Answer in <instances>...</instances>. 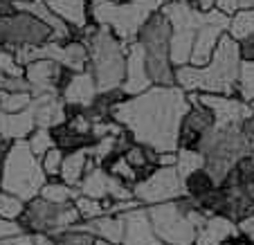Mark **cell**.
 Returning <instances> with one entry per match:
<instances>
[{
  "instance_id": "obj_8",
  "label": "cell",
  "mask_w": 254,
  "mask_h": 245,
  "mask_svg": "<svg viewBox=\"0 0 254 245\" xmlns=\"http://www.w3.org/2000/svg\"><path fill=\"white\" fill-rule=\"evenodd\" d=\"M191 198L183 196L176 200L146 205V214L153 225V232L162 243L169 245H193L196 241V225L189 218Z\"/></svg>"
},
{
  "instance_id": "obj_49",
  "label": "cell",
  "mask_w": 254,
  "mask_h": 245,
  "mask_svg": "<svg viewBox=\"0 0 254 245\" xmlns=\"http://www.w3.org/2000/svg\"><path fill=\"white\" fill-rule=\"evenodd\" d=\"M250 158H252V162H254V135H252V149H250Z\"/></svg>"
},
{
  "instance_id": "obj_20",
  "label": "cell",
  "mask_w": 254,
  "mask_h": 245,
  "mask_svg": "<svg viewBox=\"0 0 254 245\" xmlns=\"http://www.w3.org/2000/svg\"><path fill=\"white\" fill-rule=\"evenodd\" d=\"M74 227L79 230L90 232L92 236L104 241H111V243L120 245L122 236H124V216L122 214H101L97 218H90V221H79L74 223Z\"/></svg>"
},
{
  "instance_id": "obj_52",
  "label": "cell",
  "mask_w": 254,
  "mask_h": 245,
  "mask_svg": "<svg viewBox=\"0 0 254 245\" xmlns=\"http://www.w3.org/2000/svg\"><path fill=\"white\" fill-rule=\"evenodd\" d=\"M115 2H128V0H115Z\"/></svg>"
},
{
  "instance_id": "obj_54",
  "label": "cell",
  "mask_w": 254,
  "mask_h": 245,
  "mask_svg": "<svg viewBox=\"0 0 254 245\" xmlns=\"http://www.w3.org/2000/svg\"><path fill=\"white\" fill-rule=\"evenodd\" d=\"M7 2H14V0H7Z\"/></svg>"
},
{
  "instance_id": "obj_13",
  "label": "cell",
  "mask_w": 254,
  "mask_h": 245,
  "mask_svg": "<svg viewBox=\"0 0 254 245\" xmlns=\"http://www.w3.org/2000/svg\"><path fill=\"white\" fill-rule=\"evenodd\" d=\"M189 97V111L185 113L183 122H180V130H178V149H196L200 137L214 126V115L211 111L200 104L198 92H187Z\"/></svg>"
},
{
  "instance_id": "obj_2",
  "label": "cell",
  "mask_w": 254,
  "mask_h": 245,
  "mask_svg": "<svg viewBox=\"0 0 254 245\" xmlns=\"http://www.w3.org/2000/svg\"><path fill=\"white\" fill-rule=\"evenodd\" d=\"M241 54L239 43L230 34H223L209 61L205 65H176V86L185 92H214V95H236Z\"/></svg>"
},
{
  "instance_id": "obj_48",
  "label": "cell",
  "mask_w": 254,
  "mask_h": 245,
  "mask_svg": "<svg viewBox=\"0 0 254 245\" xmlns=\"http://www.w3.org/2000/svg\"><path fill=\"white\" fill-rule=\"evenodd\" d=\"M11 11H16L14 2H7V0H0V16H7V14H11Z\"/></svg>"
},
{
  "instance_id": "obj_34",
  "label": "cell",
  "mask_w": 254,
  "mask_h": 245,
  "mask_svg": "<svg viewBox=\"0 0 254 245\" xmlns=\"http://www.w3.org/2000/svg\"><path fill=\"white\" fill-rule=\"evenodd\" d=\"M23 209H25V200H20L18 196L0 189V218L18 221V216L23 214Z\"/></svg>"
},
{
  "instance_id": "obj_28",
  "label": "cell",
  "mask_w": 254,
  "mask_h": 245,
  "mask_svg": "<svg viewBox=\"0 0 254 245\" xmlns=\"http://www.w3.org/2000/svg\"><path fill=\"white\" fill-rule=\"evenodd\" d=\"M39 196L45 198V200H50V202L65 205V202H74V198L79 196V189L70 187V184H65L59 178H48V183L41 187Z\"/></svg>"
},
{
  "instance_id": "obj_41",
  "label": "cell",
  "mask_w": 254,
  "mask_h": 245,
  "mask_svg": "<svg viewBox=\"0 0 254 245\" xmlns=\"http://www.w3.org/2000/svg\"><path fill=\"white\" fill-rule=\"evenodd\" d=\"M25 232L23 227L18 225V221H7V218H0V241L7 239V236H14Z\"/></svg>"
},
{
  "instance_id": "obj_1",
  "label": "cell",
  "mask_w": 254,
  "mask_h": 245,
  "mask_svg": "<svg viewBox=\"0 0 254 245\" xmlns=\"http://www.w3.org/2000/svg\"><path fill=\"white\" fill-rule=\"evenodd\" d=\"M189 97L180 86H151L133 97H124L113 106L111 117L137 144L153 151H178V130L185 113L189 111Z\"/></svg>"
},
{
  "instance_id": "obj_10",
  "label": "cell",
  "mask_w": 254,
  "mask_h": 245,
  "mask_svg": "<svg viewBox=\"0 0 254 245\" xmlns=\"http://www.w3.org/2000/svg\"><path fill=\"white\" fill-rule=\"evenodd\" d=\"M52 39V27L27 11L16 9L7 16H0V50L18 52L25 48H39Z\"/></svg>"
},
{
  "instance_id": "obj_33",
  "label": "cell",
  "mask_w": 254,
  "mask_h": 245,
  "mask_svg": "<svg viewBox=\"0 0 254 245\" xmlns=\"http://www.w3.org/2000/svg\"><path fill=\"white\" fill-rule=\"evenodd\" d=\"M32 104V92H7L0 90V111L18 113Z\"/></svg>"
},
{
  "instance_id": "obj_23",
  "label": "cell",
  "mask_w": 254,
  "mask_h": 245,
  "mask_svg": "<svg viewBox=\"0 0 254 245\" xmlns=\"http://www.w3.org/2000/svg\"><path fill=\"white\" fill-rule=\"evenodd\" d=\"M239 230L234 221H230L227 216H221V214H211L207 218V223L196 232V241L193 245H223V241L230 234Z\"/></svg>"
},
{
  "instance_id": "obj_31",
  "label": "cell",
  "mask_w": 254,
  "mask_h": 245,
  "mask_svg": "<svg viewBox=\"0 0 254 245\" xmlns=\"http://www.w3.org/2000/svg\"><path fill=\"white\" fill-rule=\"evenodd\" d=\"M216 184L211 183V178L205 173V169H196L193 173H189L185 178V189H187V196H191L193 200H200L205 193H209Z\"/></svg>"
},
{
  "instance_id": "obj_29",
  "label": "cell",
  "mask_w": 254,
  "mask_h": 245,
  "mask_svg": "<svg viewBox=\"0 0 254 245\" xmlns=\"http://www.w3.org/2000/svg\"><path fill=\"white\" fill-rule=\"evenodd\" d=\"M205 158H202L200 151L196 149H178L176 151V171L180 178H187L189 173H193L196 169H202Z\"/></svg>"
},
{
  "instance_id": "obj_40",
  "label": "cell",
  "mask_w": 254,
  "mask_h": 245,
  "mask_svg": "<svg viewBox=\"0 0 254 245\" xmlns=\"http://www.w3.org/2000/svg\"><path fill=\"white\" fill-rule=\"evenodd\" d=\"M239 43V54H241V61H254V34L245 36V39L236 41Z\"/></svg>"
},
{
  "instance_id": "obj_9",
  "label": "cell",
  "mask_w": 254,
  "mask_h": 245,
  "mask_svg": "<svg viewBox=\"0 0 254 245\" xmlns=\"http://www.w3.org/2000/svg\"><path fill=\"white\" fill-rule=\"evenodd\" d=\"M81 221L74 202H50L41 196H34L32 200L25 202L23 214L18 216V225L29 234L43 232V234H52V232L65 230V227L74 225Z\"/></svg>"
},
{
  "instance_id": "obj_43",
  "label": "cell",
  "mask_w": 254,
  "mask_h": 245,
  "mask_svg": "<svg viewBox=\"0 0 254 245\" xmlns=\"http://www.w3.org/2000/svg\"><path fill=\"white\" fill-rule=\"evenodd\" d=\"M158 167H176V151L158 153Z\"/></svg>"
},
{
  "instance_id": "obj_45",
  "label": "cell",
  "mask_w": 254,
  "mask_h": 245,
  "mask_svg": "<svg viewBox=\"0 0 254 245\" xmlns=\"http://www.w3.org/2000/svg\"><path fill=\"white\" fill-rule=\"evenodd\" d=\"M32 245H54V241H52V236L50 234L36 232V234H32Z\"/></svg>"
},
{
  "instance_id": "obj_17",
  "label": "cell",
  "mask_w": 254,
  "mask_h": 245,
  "mask_svg": "<svg viewBox=\"0 0 254 245\" xmlns=\"http://www.w3.org/2000/svg\"><path fill=\"white\" fill-rule=\"evenodd\" d=\"M29 108L34 113L36 126H41V128H54L67 120L61 92H36V95H32Z\"/></svg>"
},
{
  "instance_id": "obj_46",
  "label": "cell",
  "mask_w": 254,
  "mask_h": 245,
  "mask_svg": "<svg viewBox=\"0 0 254 245\" xmlns=\"http://www.w3.org/2000/svg\"><path fill=\"white\" fill-rule=\"evenodd\" d=\"M193 7H198V9H202V11H207V9H211V7L216 5V0H189Z\"/></svg>"
},
{
  "instance_id": "obj_11",
  "label": "cell",
  "mask_w": 254,
  "mask_h": 245,
  "mask_svg": "<svg viewBox=\"0 0 254 245\" xmlns=\"http://www.w3.org/2000/svg\"><path fill=\"white\" fill-rule=\"evenodd\" d=\"M130 189H133V198L144 207L187 196L185 180L178 176L176 167H155L149 176L139 178Z\"/></svg>"
},
{
  "instance_id": "obj_5",
  "label": "cell",
  "mask_w": 254,
  "mask_h": 245,
  "mask_svg": "<svg viewBox=\"0 0 254 245\" xmlns=\"http://www.w3.org/2000/svg\"><path fill=\"white\" fill-rule=\"evenodd\" d=\"M146 61V72L155 86H173L176 83V65L171 63V23L162 14V9H155L149 18L142 23L137 32V39Z\"/></svg>"
},
{
  "instance_id": "obj_4",
  "label": "cell",
  "mask_w": 254,
  "mask_h": 245,
  "mask_svg": "<svg viewBox=\"0 0 254 245\" xmlns=\"http://www.w3.org/2000/svg\"><path fill=\"white\" fill-rule=\"evenodd\" d=\"M81 41L88 50V72L97 83V90H115L124 81L126 45L104 25L90 23L81 32Z\"/></svg>"
},
{
  "instance_id": "obj_36",
  "label": "cell",
  "mask_w": 254,
  "mask_h": 245,
  "mask_svg": "<svg viewBox=\"0 0 254 245\" xmlns=\"http://www.w3.org/2000/svg\"><path fill=\"white\" fill-rule=\"evenodd\" d=\"M74 207H77V212H79V216H81V221H90V218H97V216H101V214H106L101 200L81 196V193L74 198Z\"/></svg>"
},
{
  "instance_id": "obj_7",
  "label": "cell",
  "mask_w": 254,
  "mask_h": 245,
  "mask_svg": "<svg viewBox=\"0 0 254 245\" xmlns=\"http://www.w3.org/2000/svg\"><path fill=\"white\" fill-rule=\"evenodd\" d=\"M88 14H90V23L104 25L108 27L117 39L128 48L142 27V23L149 18L153 11L146 5L137 2V0H128V2H115V0H88Z\"/></svg>"
},
{
  "instance_id": "obj_12",
  "label": "cell",
  "mask_w": 254,
  "mask_h": 245,
  "mask_svg": "<svg viewBox=\"0 0 254 245\" xmlns=\"http://www.w3.org/2000/svg\"><path fill=\"white\" fill-rule=\"evenodd\" d=\"M70 77V67L61 65L52 59H36V61H29L25 65V79L29 83L32 95H36V92H61Z\"/></svg>"
},
{
  "instance_id": "obj_18",
  "label": "cell",
  "mask_w": 254,
  "mask_h": 245,
  "mask_svg": "<svg viewBox=\"0 0 254 245\" xmlns=\"http://www.w3.org/2000/svg\"><path fill=\"white\" fill-rule=\"evenodd\" d=\"M97 92L99 90H97V83L92 79V74L88 70H81V72H72V77L67 79V83L61 90V99L65 106L86 108L92 104Z\"/></svg>"
},
{
  "instance_id": "obj_44",
  "label": "cell",
  "mask_w": 254,
  "mask_h": 245,
  "mask_svg": "<svg viewBox=\"0 0 254 245\" xmlns=\"http://www.w3.org/2000/svg\"><path fill=\"white\" fill-rule=\"evenodd\" d=\"M236 225H239V230H241V232H245V234L250 236V241L254 243V218L250 216V218H245V221L236 223Z\"/></svg>"
},
{
  "instance_id": "obj_35",
  "label": "cell",
  "mask_w": 254,
  "mask_h": 245,
  "mask_svg": "<svg viewBox=\"0 0 254 245\" xmlns=\"http://www.w3.org/2000/svg\"><path fill=\"white\" fill-rule=\"evenodd\" d=\"M27 144H29V149H32V153L34 155H43L48 149H52L54 146V137H52V130L50 128H41V126H36V128L29 133V137H27Z\"/></svg>"
},
{
  "instance_id": "obj_14",
  "label": "cell",
  "mask_w": 254,
  "mask_h": 245,
  "mask_svg": "<svg viewBox=\"0 0 254 245\" xmlns=\"http://www.w3.org/2000/svg\"><path fill=\"white\" fill-rule=\"evenodd\" d=\"M200 104H205L214 115L216 126L239 124L252 117L250 101H243L239 95H214V92H198Z\"/></svg>"
},
{
  "instance_id": "obj_27",
  "label": "cell",
  "mask_w": 254,
  "mask_h": 245,
  "mask_svg": "<svg viewBox=\"0 0 254 245\" xmlns=\"http://www.w3.org/2000/svg\"><path fill=\"white\" fill-rule=\"evenodd\" d=\"M225 32L234 41H241L254 34V7H241L234 14H230V23H227Z\"/></svg>"
},
{
  "instance_id": "obj_42",
  "label": "cell",
  "mask_w": 254,
  "mask_h": 245,
  "mask_svg": "<svg viewBox=\"0 0 254 245\" xmlns=\"http://www.w3.org/2000/svg\"><path fill=\"white\" fill-rule=\"evenodd\" d=\"M216 9L225 11V14H234L236 9H241L243 7V0H216Z\"/></svg>"
},
{
  "instance_id": "obj_50",
  "label": "cell",
  "mask_w": 254,
  "mask_h": 245,
  "mask_svg": "<svg viewBox=\"0 0 254 245\" xmlns=\"http://www.w3.org/2000/svg\"><path fill=\"white\" fill-rule=\"evenodd\" d=\"M243 7H254V0H243Z\"/></svg>"
},
{
  "instance_id": "obj_21",
  "label": "cell",
  "mask_w": 254,
  "mask_h": 245,
  "mask_svg": "<svg viewBox=\"0 0 254 245\" xmlns=\"http://www.w3.org/2000/svg\"><path fill=\"white\" fill-rule=\"evenodd\" d=\"M34 128H36V122H34V113L29 106L18 113L0 111V139L2 142L27 139Z\"/></svg>"
},
{
  "instance_id": "obj_37",
  "label": "cell",
  "mask_w": 254,
  "mask_h": 245,
  "mask_svg": "<svg viewBox=\"0 0 254 245\" xmlns=\"http://www.w3.org/2000/svg\"><path fill=\"white\" fill-rule=\"evenodd\" d=\"M63 155H65V151H61L59 146H52V149H48L41 155V167H43L48 178H59V169H61Z\"/></svg>"
},
{
  "instance_id": "obj_24",
  "label": "cell",
  "mask_w": 254,
  "mask_h": 245,
  "mask_svg": "<svg viewBox=\"0 0 254 245\" xmlns=\"http://www.w3.org/2000/svg\"><path fill=\"white\" fill-rule=\"evenodd\" d=\"M86 164H88V149L67 151V153L63 155L61 169H59V180H63L65 184L77 189L79 183H81V178H83Z\"/></svg>"
},
{
  "instance_id": "obj_15",
  "label": "cell",
  "mask_w": 254,
  "mask_h": 245,
  "mask_svg": "<svg viewBox=\"0 0 254 245\" xmlns=\"http://www.w3.org/2000/svg\"><path fill=\"white\" fill-rule=\"evenodd\" d=\"M153 86L149 72H146V61H144V52L139 48L137 41L128 45L126 50V67H124V81H122V92L126 97H133L137 92H144L146 88Z\"/></svg>"
},
{
  "instance_id": "obj_30",
  "label": "cell",
  "mask_w": 254,
  "mask_h": 245,
  "mask_svg": "<svg viewBox=\"0 0 254 245\" xmlns=\"http://www.w3.org/2000/svg\"><path fill=\"white\" fill-rule=\"evenodd\" d=\"M52 241L54 245H95V236L86 230H79V227L70 225L65 230L52 232Z\"/></svg>"
},
{
  "instance_id": "obj_55",
  "label": "cell",
  "mask_w": 254,
  "mask_h": 245,
  "mask_svg": "<svg viewBox=\"0 0 254 245\" xmlns=\"http://www.w3.org/2000/svg\"><path fill=\"white\" fill-rule=\"evenodd\" d=\"M162 245H169V243H162Z\"/></svg>"
},
{
  "instance_id": "obj_26",
  "label": "cell",
  "mask_w": 254,
  "mask_h": 245,
  "mask_svg": "<svg viewBox=\"0 0 254 245\" xmlns=\"http://www.w3.org/2000/svg\"><path fill=\"white\" fill-rule=\"evenodd\" d=\"M50 130H52V137H54V146H59V149L65 151V153L67 151H74V149H88V146L95 142L92 133H77V130H72L65 122Z\"/></svg>"
},
{
  "instance_id": "obj_47",
  "label": "cell",
  "mask_w": 254,
  "mask_h": 245,
  "mask_svg": "<svg viewBox=\"0 0 254 245\" xmlns=\"http://www.w3.org/2000/svg\"><path fill=\"white\" fill-rule=\"evenodd\" d=\"M9 144L11 142H2V139H0V176H2V164H5V155H7Z\"/></svg>"
},
{
  "instance_id": "obj_22",
  "label": "cell",
  "mask_w": 254,
  "mask_h": 245,
  "mask_svg": "<svg viewBox=\"0 0 254 245\" xmlns=\"http://www.w3.org/2000/svg\"><path fill=\"white\" fill-rule=\"evenodd\" d=\"M45 5L74 32H83L90 25L88 14V0H45Z\"/></svg>"
},
{
  "instance_id": "obj_3",
  "label": "cell",
  "mask_w": 254,
  "mask_h": 245,
  "mask_svg": "<svg viewBox=\"0 0 254 245\" xmlns=\"http://www.w3.org/2000/svg\"><path fill=\"white\" fill-rule=\"evenodd\" d=\"M252 135H254V120L239 122V124L227 126H211L200 142L196 144V151H200L205 158V173L211 178V183L218 187L227 178L236 162L245 155H250L252 149Z\"/></svg>"
},
{
  "instance_id": "obj_25",
  "label": "cell",
  "mask_w": 254,
  "mask_h": 245,
  "mask_svg": "<svg viewBox=\"0 0 254 245\" xmlns=\"http://www.w3.org/2000/svg\"><path fill=\"white\" fill-rule=\"evenodd\" d=\"M124 158L128 160V164L135 169L137 173V180L144 178V176H149L155 167H158V151H153L151 146H144V144H133L124 151Z\"/></svg>"
},
{
  "instance_id": "obj_38",
  "label": "cell",
  "mask_w": 254,
  "mask_h": 245,
  "mask_svg": "<svg viewBox=\"0 0 254 245\" xmlns=\"http://www.w3.org/2000/svg\"><path fill=\"white\" fill-rule=\"evenodd\" d=\"M0 74H9V77H25V67L16 61L14 52H9V50H0Z\"/></svg>"
},
{
  "instance_id": "obj_39",
  "label": "cell",
  "mask_w": 254,
  "mask_h": 245,
  "mask_svg": "<svg viewBox=\"0 0 254 245\" xmlns=\"http://www.w3.org/2000/svg\"><path fill=\"white\" fill-rule=\"evenodd\" d=\"M0 90L7 92H32L29 83L25 77H9V74H0Z\"/></svg>"
},
{
  "instance_id": "obj_32",
  "label": "cell",
  "mask_w": 254,
  "mask_h": 245,
  "mask_svg": "<svg viewBox=\"0 0 254 245\" xmlns=\"http://www.w3.org/2000/svg\"><path fill=\"white\" fill-rule=\"evenodd\" d=\"M236 95L243 101L254 99V61H241L239 79H236Z\"/></svg>"
},
{
  "instance_id": "obj_6",
  "label": "cell",
  "mask_w": 254,
  "mask_h": 245,
  "mask_svg": "<svg viewBox=\"0 0 254 245\" xmlns=\"http://www.w3.org/2000/svg\"><path fill=\"white\" fill-rule=\"evenodd\" d=\"M45 183H48V176L41 167V158L32 153L27 139H14L5 155L0 189L14 193L20 200L27 202L34 196H39Z\"/></svg>"
},
{
  "instance_id": "obj_16",
  "label": "cell",
  "mask_w": 254,
  "mask_h": 245,
  "mask_svg": "<svg viewBox=\"0 0 254 245\" xmlns=\"http://www.w3.org/2000/svg\"><path fill=\"white\" fill-rule=\"evenodd\" d=\"M122 216H124V236L120 245H162V241L153 232L144 205L128 209Z\"/></svg>"
},
{
  "instance_id": "obj_19",
  "label": "cell",
  "mask_w": 254,
  "mask_h": 245,
  "mask_svg": "<svg viewBox=\"0 0 254 245\" xmlns=\"http://www.w3.org/2000/svg\"><path fill=\"white\" fill-rule=\"evenodd\" d=\"M227 25L223 23H205L198 27L196 36H193L191 45V57H189V65H205L209 61L211 52H214L216 43L225 34Z\"/></svg>"
},
{
  "instance_id": "obj_51",
  "label": "cell",
  "mask_w": 254,
  "mask_h": 245,
  "mask_svg": "<svg viewBox=\"0 0 254 245\" xmlns=\"http://www.w3.org/2000/svg\"><path fill=\"white\" fill-rule=\"evenodd\" d=\"M250 106H252V120H254V99L250 101Z\"/></svg>"
},
{
  "instance_id": "obj_53",
  "label": "cell",
  "mask_w": 254,
  "mask_h": 245,
  "mask_svg": "<svg viewBox=\"0 0 254 245\" xmlns=\"http://www.w3.org/2000/svg\"><path fill=\"white\" fill-rule=\"evenodd\" d=\"M0 245H7V243H2V241H0Z\"/></svg>"
}]
</instances>
